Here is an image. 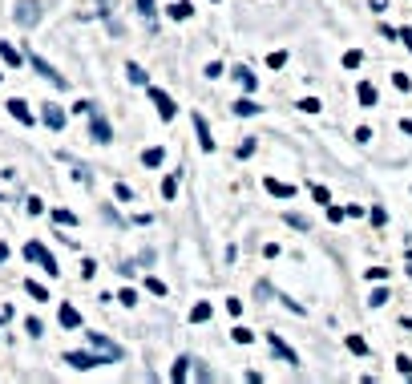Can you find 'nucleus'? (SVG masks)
<instances>
[{
  "label": "nucleus",
  "mask_w": 412,
  "mask_h": 384,
  "mask_svg": "<svg viewBox=\"0 0 412 384\" xmlns=\"http://www.w3.org/2000/svg\"><path fill=\"white\" fill-rule=\"evenodd\" d=\"M33 69H37V73L45 77L49 85H57V89H65V85H69V81H65V73H57V69H53V65L45 61V57H37V53H33Z\"/></svg>",
  "instance_id": "obj_3"
},
{
  "label": "nucleus",
  "mask_w": 412,
  "mask_h": 384,
  "mask_svg": "<svg viewBox=\"0 0 412 384\" xmlns=\"http://www.w3.org/2000/svg\"><path fill=\"white\" fill-rule=\"evenodd\" d=\"M235 77H238V85H243V89H255V85H259V81H255V73H250V69H235Z\"/></svg>",
  "instance_id": "obj_23"
},
{
  "label": "nucleus",
  "mask_w": 412,
  "mask_h": 384,
  "mask_svg": "<svg viewBox=\"0 0 412 384\" xmlns=\"http://www.w3.org/2000/svg\"><path fill=\"white\" fill-rule=\"evenodd\" d=\"M110 122H105V118H97V113H93V142H101V146H105V142H110Z\"/></svg>",
  "instance_id": "obj_12"
},
{
  "label": "nucleus",
  "mask_w": 412,
  "mask_h": 384,
  "mask_svg": "<svg viewBox=\"0 0 412 384\" xmlns=\"http://www.w3.org/2000/svg\"><path fill=\"white\" fill-rule=\"evenodd\" d=\"M137 13L146 16V21H154V13H158V9H154V0H137Z\"/></svg>",
  "instance_id": "obj_27"
},
{
  "label": "nucleus",
  "mask_w": 412,
  "mask_h": 384,
  "mask_svg": "<svg viewBox=\"0 0 412 384\" xmlns=\"http://www.w3.org/2000/svg\"><path fill=\"white\" fill-rule=\"evenodd\" d=\"M162 158H166V154H162L158 146H150L146 154H142V162H146V166H162Z\"/></svg>",
  "instance_id": "obj_21"
},
{
  "label": "nucleus",
  "mask_w": 412,
  "mask_h": 384,
  "mask_svg": "<svg viewBox=\"0 0 412 384\" xmlns=\"http://www.w3.org/2000/svg\"><path fill=\"white\" fill-rule=\"evenodd\" d=\"M348 348L356 352V356H368V344H364L360 336H348Z\"/></svg>",
  "instance_id": "obj_26"
},
{
  "label": "nucleus",
  "mask_w": 412,
  "mask_h": 384,
  "mask_svg": "<svg viewBox=\"0 0 412 384\" xmlns=\"http://www.w3.org/2000/svg\"><path fill=\"white\" fill-rule=\"evenodd\" d=\"M89 344L97 348V352H101V356H105V360H122V348L113 344V340H105V336H101V332H89Z\"/></svg>",
  "instance_id": "obj_5"
},
{
  "label": "nucleus",
  "mask_w": 412,
  "mask_h": 384,
  "mask_svg": "<svg viewBox=\"0 0 412 384\" xmlns=\"http://www.w3.org/2000/svg\"><path fill=\"white\" fill-rule=\"evenodd\" d=\"M263 190H267V194H275V199H295V186L275 182V178H263Z\"/></svg>",
  "instance_id": "obj_9"
},
{
  "label": "nucleus",
  "mask_w": 412,
  "mask_h": 384,
  "mask_svg": "<svg viewBox=\"0 0 412 384\" xmlns=\"http://www.w3.org/2000/svg\"><path fill=\"white\" fill-rule=\"evenodd\" d=\"M190 320H194V323L211 320V303H194V308H190Z\"/></svg>",
  "instance_id": "obj_20"
},
{
  "label": "nucleus",
  "mask_w": 412,
  "mask_h": 384,
  "mask_svg": "<svg viewBox=\"0 0 412 384\" xmlns=\"http://www.w3.org/2000/svg\"><path fill=\"white\" fill-rule=\"evenodd\" d=\"M178 194V178H166L162 182V199H174Z\"/></svg>",
  "instance_id": "obj_28"
},
{
  "label": "nucleus",
  "mask_w": 412,
  "mask_h": 384,
  "mask_svg": "<svg viewBox=\"0 0 412 384\" xmlns=\"http://www.w3.org/2000/svg\"><path fill=\"white\" fill-rule=\"evenodd\" d=\"M235 340H238V344H250V340H255V332H250V328H235Z\"/></svg>",
  "instance_id": "obj_34"
},
{
  "label": "nucleus",
  "mask_w": 412,
  "mask_h": 384,
  "mask_svg": "<svg viewBox=\"0 0 412 384\" xmlns=\"http://www.w3.org/2000/svg\"><path fill=\"white\" fill-rule=\"evenodd\" d=\"M53 223L57 227H77V214L73 211H53Z\"/></svg>",
  "instance_id": "obj_18"
},
{
  "label": "nucleus",
  "mask_w": 412,
  "mask_h": 384,
  "mask_svg": "<svg viewBox=\"0 0 412 384\" xmlns=\"http://www.w3.org/2000/svg\"><path fill=\"white\" fill-rule=\"evenodd\" d=\"M13 320V308H9V303H4V299H0V328H4V323Z\"/></svg>",
  "instance_id": "obj_42"
},
{
  "label": "nucleus",
  "mask_w": 412,
  "mask_h": 384,
  "mask_svg": "<svg viewBox=\"0 0 412 384\" xmlns=\"http://www.w3.org/2000/svg\"><path fill=\"white\" fill-rule=\"evenodd\" d=\"M113 194H117V199H122V202H130V199H134V190H130V186H125V182H117V186H113Z\"/></svg>",
  "instance_id": "obj_31"
},
{
  "label": "nucleus",
  "mask_w": 412,
  "mask_h": 384,
  "mask_svg": "<svg viewBox=\"0 0 412 384\" xmlns=\"http://www.w3.org/2000/svg\"><path fill=\"white\" fill-rule=\"evenodd\" d=\"M194 134H199V146L211 154V150H214V137H211V130H206V118H199V113H194Z\"/></svg>",
  "instance_id": "obj_10"
},
{
  "label": "nucleus",
  "mask_w": 412,
  "mask_h": 384,
  "mask_svg": "<svg viewBox=\"0 0 412 384\" xmlns=\"http://www.w3.org/2000/svg\"><path fill=\"white\" fill-rule=\"evenodd\" d=\"M186 364H190V360H178V364H174V372H170V380H186V376H190V368H186Z\"/></svg>",
  "instance_id": "obj_25"
},
{
  "label": "nucleus",
  "mask_w": 412,
  "mask_h": 384,
  "mask_svg": "<svg viewBox=\"0 0 412 384\" xmlns=\"http://www.w3.org/2000/svg\"><path fill=\"white\" fill-rule=\"evenodd\" d=\"M356 93H360V105H376V85H372V81H364Z\"/></svg>",
  "instance_id": "obj_15"
},
{
  "label": "nucleus",
  "mask_w": 412,
  "mask_h": 384,
  "mask_svg": "<svg viewBox=\"0 0 412 384\" xmlns=\"http://www.w3.org/2000/svg\"><path fill=\"white\" fill-rule=\"evenodd\" d=\"M0 57H4L9 65H21V53H16L13 45H9V41H0Z\"/></svg>",
  "instance_id": "obj_19"
},
{
  "label": "nucleus",
  "mask_w": 412,
  "mask_h": 384,
  "mask_svg": "<svg viewBox=\"0 0 412 384\" xmlns=\"http://www.w3.org/2000/svg\"><path fill=\"white\" fill-rule=\"evenodd\" d=\"M81 275H85V279H93V275H97V263L85 259V263H81Z\"/></svg>",
  "instance_id": "obj_38"
},
{
  "label": "nucleus",
  "mask_w": 412,
  "mask_h": 384,
  "mask_svg": "<svg viewBox=\"0 0 412 384\" xmlns=\"http://www.w3.org/2000/svg\"><path fill=\"white\" fill-rule=\"evenodd\" d=\"M146 287H150L154 296H166V284H162V279H146Z\"/></svg>",
  "instance_id": "obj_39"
},
{
  "label": "nucleus",
  "mask_w": 412,
  "mask_h": 384,
  "mask_svg": "<svg viewBox=\"0 0 412 384\" xmlns=\"http://www.w3.org/2000/svg\"><path fill=\"white\" fill-rule=\"evenodd\" d=\"M300 110H303V113H319V101H315V98H303Z\"/></svg>",
  "instance_id": "obj_35"
},
{
  "label": "nucleus",
  "mask_w": 412,
  "mask_h": 384,
  "mask_svg": "<svg viewBox=\"0 0 412 384\" xmlns=\"http://www.w3.org/2000/svg\"><path fill=\"white\" fill-rule=\"evenodd\" d=\"M9 113H13L16 122L33 125V110H28V105H25V101H21V98H13V101H9Z\"/></svg>",
  "instance_id": "obj_11"
},
{
  "label": "nucleus",
  "mask_w": 412,
  "mask_h": 384,
  "mask_svg": "<svg viewBox=\"0 0 412 384\" xmlns=\"http://www.w3.org/2000/svg\"><path fill=\"white\" fill-rule=\"evenodd\" d=\"M259 110H263V105H255L250 98H238V101H235V113H238V118H255Z\"/></svg>",
  "instance_id": "obj_14"
},
{
  "label": "nucleus",
  "mask_w": 412,
  "mask_h": 384,
  "mask_svg": "<svg viewBox=\"0 0 412 384\" xmlns=\"http://www.w3.org/2000/svg\"><path fill=\"white\" fill-rule=\"evenodd\" d=\"M117 299H122L125 308H134V303H137V291H134V287H125V291H122V296H117Z\"/></svg>",
  "instance_id": "obj_33"
},
{
  "label": "nucleus",
  "mask_w": 412,
  "mask_h": 384,
  "mask_svg": "<svg viewBox=\"0 0 412 384\" xmlns=\"http://www.w3.org/2000/svg\"><path fill=\"white\" fill-rule=\"evenodd\" d=\"M13 16H16V25H21V28H33L41 21V4H37V0H21Z\"/></svg>",
  "instance_id": "obj_2"
},
{
  "label": "nucleus",
  "mask_w": 412,
  "mask_h": 384,
  "mask_svg": "<svg viewBox=\"0 0 412 384\" xmlns=\"http://www.w3.org/2000/svg\"><path fill=\"white\" fill-rule=\"evenodd\" d=\"M250 154H255V137H247V142L238 146V158H250Z\"/></svg>",
  "instance_id": "obj_36"
},
{
  "label": "nucleus",
  "mask_w": 412,
  "mask_h": 384,
  "mask_svg": "<svg viewBox=\"0 0 412 384\" xmlns=\"http://www.w3.org/2000/svg\"><path fill=\"white\" fill-rule=\"evenodd\" d=\"M372 223H376V227H384V223H388V214H384V207H376V211H372Z\"/></svg>",
  "instance_id": "obj_43"
},
{
  "label": "nucleus",
  "mask_w": 412,
  "mask_h": 384,
  "mask_svg": "<svg viewBox=\"0 0 412 384\" xmlns=\"http://www.w3.org/2000/svg\"><path fill=\"white\" fill-rule=\"evenodd\" d=\"M65 364L89 372V368H97V364H101V356H93V352H65Z\"/></svg>",
  "instance_id": "obj_7"
},
{
  "label": "nucleus",
  "mask_w": 412,
  "mask_h": 384,
  "mask_svg": "<svg viewBox=\"0 0 412 384\" xmlns=\"http://www.w3.org/2000/svg\"><path fill=\"white\" fill-rule=\"evenodd\" d=\"M396 368H400V376H412V360H408V356H400V360H396Z\"/></svg>",
  "instance_id": "obj_41"
},
{
  "label": "nucleus",
  "mask_w": 412,
  "mask_h": 384,
  "mask_svg": "<svg viewBox=\"0 0 412 384\" xmlns=\"http://www.w3.org/2000/svg\"><path fill=\"white\" fill-rule=\"evenodd\" d=\"M4 259H9V247H4V243H0V263H4Z\"/></svg>",
  "instance_id": "obj_44"
},
{
  "label": "nucleus",
  "mask_w": 412,
  "mask_h": 384,
  "mask_svg": "<svg viewBox=\"0 0 412 384\" xmlns=\"http://www.w3.org/2000/svg\"><path fill=\"white\" fill-rule=\"evenodd\" d=\"M312 194H315V202H324V207H327V202H332V194H327L324 186H312Z\"/></svg>",
  "instance_id": "obj_37"
},
{
  "label": "nucleus",
  "mask_w": 412,
  "mask_h": 384,
  "mask_svg": "<svg viewBox=\"0 0 412 384\" xmlns=\"http://www.w3.org/2000/svg\"><path fill=\"white\" fill-rule=\"evenodd\" d=\"M41 118H45V125H49V130H61V125H65V110H61V105H53V101H45Z\"/></svg>",
  "instance_id": "obj_8"
},
{
  "label": "nucleus",
  "mask_w": 412,
  "mask_h": 384,
  "mask_svg": "<svg viewBox=\"0 0 412 384\" xmlns=\"http://www.w3.org/2000/svg\"><path fill=\"white\" fill-rule=\"evenodd\" d=\"M287 227H295V231H307V227H312V223H307L303 214H287Z\"/></svg>",
  "instance_id": "obj_30"
},
{
  "label": "nucleus",
  "mask_w": 412,
  "mask_h": 384,
  "mask_svg": "<svg viewBox=\"0 0 412 384\" xmlns=\"http://www.w3.org/2000/svg\"><path fill=\"white\" fill-rule=\"evenodd\" d=\"M267 344L275 348V356H279V360H287V364H300V356H295V348H287V344H283V336H279V332H267Z\"/></svg>",
  "instance_id": "obj_6"
},
{
  "label": "nucleus",
  "mask_w": 412,
  "mask_h": 384,
  "mask_svg": "<svg viewBox=\"0 0 412 384\" xmlns=\"http://www.w3.org/2000/svg\"><path fill=\"white\" fill-rule=\"evenodd\" d=\"M368 303H372V308H380V303H388V291H384V287H380V291H372V299H368Z\"/></svg>",
  "instance_id": "obj_40"
},
{
  "label": "nucleus",
  "mask_w": 412,
  "mask_h": 384,
  "mask_svg": "<svg viewBox=\"0 0 412 384\" xmlns=\"http://www.w3.org/2000/svg\"><path fill=\"white\" fill-rule=\"evenodd\" d=\"M25 328H28V336H41V332H45V323H41L37 316H28V320H25Z\"/></svg>",
  "instance_id": "obj_29"
},
{
  "label": "nucleus",
  "mask_w": 412,
  "mask_h": 384,
  "mask_svg": "<svg viewBox=\"0 0 412 384\" xmlns=\"http://www.w3.org/2000/svg\"><path fill=\"white\" fill-rule=\"evenodd\" d=\"M267 65H271V69H283V65H287V53H271V57H267Z\"/></svg>",
  "instance_id": "obj_32"
},
{
  "label": "nucleus",
  "mask_w": 412,
  "mask_h": 384,
  "mask_svg": "<svg viewBox=\"0 0 412 384\" xmlns=\"http://www.w3.org/2000/svg\"><path fill=\"white\" fill-rule=\"evenodd\" d=\"M214 4H218V0H214Z\"/></svg>",
  "instance_id": "obj_45"
},
{
  "label": "nucleus",
  "mask_w": 412,
  "mask_h": 384,
  "mask_svg": "<svg viewBox=\"0 0 412 384\" xmlns=\"http://www.w3.org/2000/svg\"><path fill=\"white\" fill-rule=\"evenodd\" d=\"M150 101H154V105H158V113H162V122H170V118H174V113H178L174 98H170V93H162V89H150Z\"/></svg>",
  "instance_id": "obj_4"
},
{
  "label": "nucleus",
  "mask_w": 412,
  "mask_h": 384,
  "mask_svg": "<svg viewBox=\"0 0 412 384\" xmlns=\"http://www.w3.org/2000/svg\"><path fill=\"white\" fill-rule=\"evenodd\" d=\"M25 287H28V296L37 299V303H41V299H49V287H41V284H37V279H28V284H25Z\"/></svg>",
  "instance_id": "obj_22"
},
{
  "label": "nucleus",
  "mask_w": 412,
  "mask_h": 384,
  "mask_svg": "<svg viewBox=\"0 0 412 384\" xmlns=\"http://www.w3.org/2000/svg\"><path fill=\"white\" fill-rule=\"evenodd\" d=\"M25 259H28V263H41L49 275H61V267H57V259L49 255V247H45V243H37V239H28V243H25Z\"/></svg>",
  "instance_id": "obj_1"
},
{
  "label": "nucleus",
  "mask_w": 412,
  "mask_h": 384,
  "mask_svg": "<svg viewBox=\"0 0 412 384\" xmlns=\"http://www.w3.org/2000/svg\"><path fill=\"white\" fill-rule=\"evenodd\" d=\"M360 65H364V53H360V49H348V53H344V69H360Z\"/></svg>",
  "instance_id": "obj_17"
},
{
  "label": "nucleus",
  "mask_w": 412,
  "mask_h": 384,
  "mask_svg": "<svg viewBox=\"0 0 412 384\" xmlns=\"http://www.w3.org/2000/svg\"><path fill=\"white\" fill-rule=\"evenodd\" d=\"M125 73H130V81H134V85H146V81H150V77H146V69H142V65H130Z\"/></svg>",
  "instance_id": "obj_24"
},
{
  "label": "nucleus",
  "mask_w": 412,
  "mask_h": 384,
  "mask_svg": "<svg viewBox=\"0 0 412 384\" xmlns=\"http://www.w3.org/2000/svg\"><path fill=\"white\" fill-rule=\"evenodd\" d=\"M190 13H194V4H186V0H178V4H170V16H174V21H186Z\"/></svg>",
  "instance_id": "obj_16"
},
{
  "label": "nucleus",
  "mask_w": 412,
  "mask_h": 384,
  "mask_svg": "<svg viewBox=\"0 0 412 384\" xmlns=\"http://www.w3.org/2000/svg\"><path fill=\"white\" fill-rule=\"evenodd\" d=\"M61 323H65V328H81V311H77L73 303H65V308H61Z\"/></svg>",
  "instance_id": "obj_13"
}]
</instances>
